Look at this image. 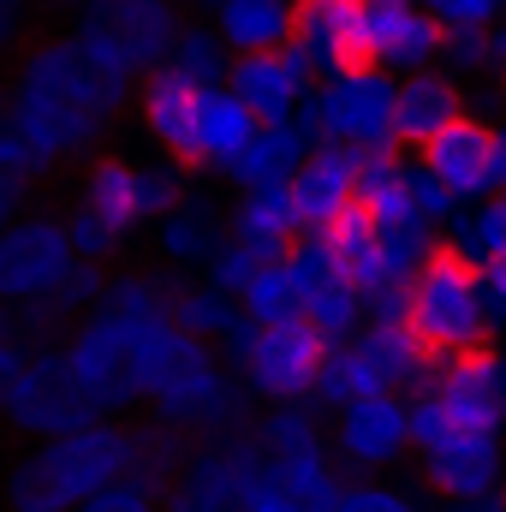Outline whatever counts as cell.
I'll return each instance as SVG.
<instances>
[{
	"mask_svg": "<svg viewBox=\"0 0 506 512\" xmlns=\"http://www.w3.org/2000/svg\"><path fill=\"white\" fill-rule=\"evenodd\" d=\"M328 334L310 322V316H292V322H268V328H256L251 334V352H245V376L262 399H274V405H292V399H304L316 376H322V364H328Z\"/></svg>",
	"mask_w": 506,
	"mask_h": 512,
	"instance_id": "7",
	"label": "cell"
},
{
	"mask_svg": "<svg viewBox=\"0 0 506 512\" xmlns=\"http://www.w3.org/2000/svg\"><path fill=\"white\" fill-rule=\"evenodd\" d=\"M304 316H310L328 340H346V334L358 328V316H364V292H358L352 280H328L322 292L304 298Z\"/></svg>",
	"mask_w": 506,
	"mask_h": 512,
	"instance_id": "28",
	"label": "cell"
},
{
	"mask_svg": "<svg viewBox=\"0 0 506 512\" xmlns=\"http://www.w3.org/2000/svg\"><path fill=\"white\" fill-rule=\"evenodd\" d=\"M447 417L459 429H477V435H501L506 423V364L495 358V346H477V352H459L435 370V387H429Z\"/></svg>",
	"mask_w": 506,
	"mask_h": 512,
	"instance_id": "10",
	"label": "cell"
},
{
	"mask_svg": "<svg viewBox=\"0 0 506 512\" xmlns=\"http://www.w3.org/2000/svg\"><path fill=\"white\" fill-rule=\"evenodd\" d=\"M495 149H501V131H489L483 120H471V114H459L453 126H441L429 143H417L423 167L453 197H483L495 185Z\"/></svg>",
	"mask_w": 506,
	"mask_h": 512,
	"instance_id": "13",
	"label": "cell"
},
{
	"mask_svg": "<svg viewBox=\"0 0 506 512\" xmlns=\"http://www.w3.org/2000/svg\"><path fill=\"white\" fill-rule=\"evenodd\" d=\"M465 114V96L453 90V78H435V72H417V78H405L399 90H393V120H387V137L405 149H417V143H429L441 126H453Z\"/></svg>",
	"mask_w": 506,
	"mask_h": 512,
	"instance_id": "17",
	"label": "cell"
},
{
	"mask_svg": "<svg viewBox=\"0 0 506 512\" xmlns=\"http://www.w3.org/2000/svg\"><path fill=\"white\" fill-rule=\"evenodd\" d=\"M66 358L78 370V382L90 387L96 411H131L143 399V364H137V322H120V316H78L72 334H66Z\"/></svg>",
	"mask_w": 506,
	"mask_h": 512,
	"instance_id": "5",
	"label": "cell"
},
{
	"mask_svg": "<svg viewBox=\"0 0 506 512\" xmlns=\"http://www.w3.org/2000/svg\"><path fill=\"white\" fill-rule=\"evenodd\" d=\"M245 512H304L298 501H286L280 489H262V483H251L245 489Z\"/></svg>",
	"mask_w": 506,
	"mask_h": 512,
	"instance_id": "37",
	"label": "cell"
},
{
	"mask_svg": "<svg viewBox=\"0 0 506 512\" xmlns=\"http://www.w3.org/2000/svg\"><path fill=\"white\" fill-rule=\"evenodd\" d=\"M298 233L304 227L292 215L286 185H256V191H245V203L233 209V233L227 239H239L245 251H256V262H280V256L292 251Z\"/></svg>",
	"mask_w": 506,
	"mask_h": 512,
	"instance_id": "19",
	"label": "cell"
},
{
	"mask_svg": "<svg viewBox=\"0 0 506 512\" xmlns=\"http://www.w3.org/2000/svg\"><path fill=\"white\" fill-rule=\"evenodd\" d=\"M161 245L179 256V262H209V256L227 245V239H221V215H215L203 197H197V203H179V209L167 215Z\"/></svg>",
	"mask_w": 506,
	"mask_h": 512,
	"instance_id": "27",
	"label": "cell"
},
{
	"mask_svg": "<svg viewBox=\"0 0 506 512\" xmlns=\"http://www.w3.org/2000/svg\"><path fill=\"white\" fill-rule=\"evenodd\" d=\"M239 310L251 316L256 328H268V322H292V316H304V298H298V286H292V274H286V262H262L251 274V286L239 292Z\"/></svg>",
	"mask_w": 506,
	"mask_h": 512,
	"instance_id": "26",
	"label": "cell"
},
{
	"mask_svg": "<svg viewBox=\"0 0 506 512\" xmlns=\"http://www.w3.org/2000/svg\"><path fill=\"white\" fill-rule=\"evenodd\" d=\"M501 512H506V495H501Z\"/></svg>",
	"mask_w": 506,
	"mask_h": 512,
	"instance_id": "43",
	"label": "cell"
},
{
	"mask_svg": "<svg viewBox=\"0 0 506 512\" xmlns=\"http://www.w3.org/2000/svg\"><path fill=\"white\" fill-rule=\"evenodd\" d=\"M179 72H185L197 90H215V84L227 78V66H221L215 42H209L203 30H185V36H179Z\"/></svg>",
	"mask_w": 506,
	"mask_h": 512,
	"instance_id": "30",
	"label": "cell"
},
{
	"mask_svg": "<svg viewBox=\"0 0 506 512\" xmlns=\"http://www.w3.org/2000/svg\"><path fill=\"white\" fill-rule=\"evenodd\" d=\"M179 203H185V185H179L173 167H143L137 173V221L143 215H173Z\"/></svg>",
	"mask_w": 506,
	"mask_h": 512,
	"instance_id": "31",
	"label": "cell"
},
{
	"mask_svg": "<svg viewBox=\"0 0 506 512\" xmlns=\"http://www.w3.org/2000/svg\"><path fill=\"white\" fill-rule=\"evenodd\" d=\"M72 512H161V501L143 489V483H131V477H120V483H108V489H96L90 501H78Z\"/></svg>",
	"mask_w": 506,
	"mask_h": 512,
	"instance_id": "32",
	"label": "cell"
},
{
	"mask_svg": "<svg viewBox=\"0 0 506 512\" xmlns=\"http://www.w3.org/2000/svg\"><path fill=\"white\" fill-rule=\"evenodd\" d=\"M0 72H12L24 90H42V96H60V102H72V108H90V114H102L108 126L126 114L131 78H137V72H126L120 60L96 54L90 42L42 36L30 18H24V30L12 36V48L0 54Z\"/></svg>",
	"mask_w": 506,
	"mask_h": 512,
	"instance_id": "3",
	"label": "cell"
},
{
	"mask_svg": "<svg viewBox=\"0 0 506 512\" xmlns=\"http://www.w3.org/2000/svg\"><path fill=\"white\" fill-rule=\"evenodd\" d=\"M387 120H393V84L387 78H334V90L322 96L316 108V131L352 143V149H381L393 143L387 137Z\"/></svg>",
	"mask_w": 506,
	"mask_h": 512,
	"instance_id": "15",
	"label": "cell"
},
{
	"mask_svg": "<svg viewBox=\"0 0 506 512\" xmlns=\"http://www.w3.org/2000/svg\"><path fill=\"white\" fill-rule=\"evenodd\" d=\"M209 268H215V286H221V292H233V298H239V292H245V286H251V274H256V268H262V262H256V251H245V245H239V239H227V245H221V251L209 256Z\"/></svg>",
	"mask_w": 506,
	"mask_h": 512,
	"instance_id": "33",
	"label": "cell"
},
{
	"mask_svg": "<svg viewBox=\"0 0 506 512\" xmlns=\"http://www.w3.org/2000/svg\"><path fill=\"white\" fill-rule=\"evenodd\" d=\"M334 453L358 471H381L393 459L411 453V417H405V399L399 393H370V399H352L340 405V423H334Z\"/></svg>",
	"mask_w": 506,
	"mask_h": 512,
	"instance_id": "12",
	"label": "cell"
},
{
	"mask_svg": "<svg viewBox=\"0 0 506 512\" xmlns=\"http://www.w3.org/2000/svg\"><path fill=\"white\" fill-rule=\"evenodd\" d=\"M24 358H30V346H24L18 328H12V304H0V405H6V393H12V382H18Z\"/></svg>",
	"mask_w": 506,
	"mask_h": 512,
	"instance_id": "34",
	"label": "cell"
},
{
	"mask_svg": "<svg viewBox=\"0 0 506 512\" xmlns=\"http://www.w3.org/2000/svg\"><path fill=\"white\" fill-rule=\"evenodd\" d=\"M185 36V12L173 0H90L84 12V42L126 72L161 66Z\"/></svg>",
	"mask_w": 506,
	"mask_h": 512,
	"instance_id": "6",
	"label": "cell"
},
{
	"mask_svg": "<svg viewBox=\"0 0 506 512\" xmlns=\"http://www.w3.org/2000/svg\"><path fill=\"white\" fill-rule=\"evenodd\" d=\"M197 102H203V90L179 66H149L143 72V126L161 137V149L173 155L179 173H203L209 167V149L197 137Z\"/></svg>",
	"mask_w": 506,
	"mask_h": 512,
	"instance_id": "11",
	"label": "cell"
},
{
	"mask_svg": "<svg viewBox=\"0 0 506 512\" xmlns=\"http://www.w3.org/2000/svg\"><path fill=\"white\" fill-rule=\"evenodd\" d=\"M304 143H310V137H298L292 126H262L256 131V143L233 161L239 185H245V191H256V185H286V179L298 173V161L310 155Z\"/></svg>",
	"mask_w": 506,
	"mask_h": 512,
	"instance_id": "23",
	"label": "cell"
},
{
	"mask_svg": "<svg viewBox=\"0 0 506 512\" xmlns=\"http://www.w3.org/2000/svg\"><path fill=\"white\" fill-rule=\"evenodd\" d=\"M405 328L447 364L459 352L495 346V316L483 298V268L459 251L453 239H441L435 251L423 256V268L411 274L405 292Z\"/></svg>",
	"mask_w": 506,
	"mask_h": 512,
	"instance_id": "2",
	"label": "cell"
},
{
	"mask_svg": "<svg viewBox=\"0 0 506 512\" xmlns=\"http://www.w3.org/2000/svg\"><path fill=\"white\" fill-rule=\"evenodd\" d=\"M131 471V423H84L72 435L42 441L36 453H24L6 477V507L12 512H72L90 501L96 489L120 483Z\"/></svg>",
	"mask_w": 506,
	"mask_h": 512,
	"instance_id": "1",
	"label": "cell"
},
{
	"mask_svg": "<svg viewBox=\"0 0 506 512\" xmlns=\"http://www.w3.org/2000/svg\"><path fill=\"white\" fill-rule=\"evenodd\" d=\"M441 24H495L501 0H423Z\"/></svg>",
	"mask_w": 506,
	"mask_h": 512,
	"instance_id": "36",
	"label": "cell"
},
{
	"mask_svg": "<svg viewBox=\"0 0 506 512\" xmlns=\"http://www.w3.org/2000/svg\"><path fill=\"white\" fill-rule=\"evenodd\" d=\"M489 30H495V54L506 60V0H501V12H495V24H489Z\"/></svg>",
	"mask_w": 506,
	"mask_h": 512,
	"instance_id": "39",
	"label": "cell"
},
{
	"mask_svg": "<svg viewBox=\"0 0 506 512\" xmlns=\"http://www.w3.org/2000/svg\"><path fill=\"white\" fill-rule=\"evenodd\" d=\"M18 203H24V197H18V191H6V185H0V227H6V215H12V209H18Z\"/></svg>",
	"mask_w": 506,
	"mask_h": 512,
	"instance_id": "40",
	"label": "cell"
},
{
	"mask_svg": "<svg viewBox=\"0 0 506 512\" xmlns=\"http://www.w3.org/2000/svg\"><path fill=\"white\" fill-rule=\"evenodd\" d=\"M72 262L78 256L66 239V221H54V215H30V221L0 227V304L48 298L72 274Z\"/></svg>",
	"mask_w": 506,
	"mask_h": 512,
	"instance_id": "8",
	"label": "cell"
},
{
	"mask_svg": "<svg viewBox=\"0 0 506 512\" xmlns=\"http://www.w3.org/2000/svg\"><path fill=\"white\" fill-rule=\"evenodd\" d=\"M370 6V0H364ZM370 36H376L381 66H423L429 54H441L447 24L435 12H417L411 0H376L370 6Z\"/></svg>",
	"mask_w": 506,
	"mask_h": 512,
	"instance_id": "18",
	"label": "cell"
},
{
	"mask_svg": "<svg viewBox=\"0 0 506 512\" xmlns=\"http://www.w3.org/2000/svg\"><path fill=\"white\" fill-rule=\"evenodd\" d=\"M66 239H72V256H78V262H114L126 233H120V227H108L96 209H84V203H78V209L66 215Z\"/></svg>",
	"mask_w": 506,
	"mask_h": 512,
	"instance_id": "29",
	"label": "cell"
},
{
	"mask_svg": "<svg viewBox=\"0 0 506 512\" xmlns=\"http://www.w3.org/2000/svg\"><path fill=\"white\" fill-rule=\"evenodd\" d=\"M0 411H6V423H12L18 435H36V441L72 435V429H84V423L102 417L96 399H90V387L78 382L66 346H42V352H30Z\"/></svg>",
	"mask_w": 506,
	"mask_h": 512,
	"instance_id": "4",
	"label": "cell"
},
{
	"mask_svg": "<svg viewBox=\"0 0 506 512\" xmlns=\"http://www.w3.org/2000/svg\"><path fill=\"white\" fill-rule=\"evenodd\" d=\"M256 131H262V120H256L233 90H203V102H197V137H203V149H209V167H215V161L233 167V161L256 143Z\"/></svg>",
	"mask_w": 506,
	"mask_h": 512,
	"instance_id": "21",
	"label": "cell"
},
{
	"mask_svg": "<svg viewBox=\"0 0 506 512\" xmlns=\"http://www.w3.org/2000/svg\"><path fill=\"white\" fill-rule=\"evenodd\" d=\"M322 239H328V256H334V268L358 286V292H376L381 280H387V256H381V227L358 209V203H346L328 227H316Z\"/></svg>",
	"mask_w": 506,
	"mask_h": 512,
	"instance_id": "20",
	"label": "cell"
},
{
	"mask_svg": "<svg viewBox=\"0 0 506 512\" xmlns=\"http://www.w3.org/2000/svg\"><path fill=\"white\" fill-rule=\"evenodd\" d=\"M358 161H364V149H352V143H322V149H310L304 161H298V173L286 179V197H292V215H298V227H328L346 203H352V191H358Z\"/></svg>",
	"mask_w": 506,
	"mask_h": 512,
	"instance_id": "14",
	"label": "cell"
},
{
	"mask_svg": "<svg viewBox=\"0 0 506 512\" xmlns=\"http://www.w3.org/2000/svg\"><path fill=\"white\" fill-rule=\"evenodd\" d=\"M84 209H96L108 227L131 233L137 221V167H126L120 155H90L84 161V191H78Z\"/></svg>",
	"mask_w": 506,
	"mask_h": 512,
	"instance_id": "22",
	"label": "cell"
},
{
	"mask_svg": "<svg viewBox=\"0 0 506 512\" xmlns=\"http://www.w3.org/2000/svg\"><path fill=\"white\" fill-rule=\"evenodd\" d=\"M286 24H292V6L286 0H221V30H227L233 54L280 48L286 42Z\"/></svg>",
	"mask_w": 506,
	"mask_h": 512,
	"instance_id": "24",
	"label": "cell"
},
{
	"mask_svg": "<svg viewBox=\"0 0 506 512\" xmlns=\"http://www.w3.org/2000/svg\"><path fill=\"white\" fill-rule=\"evenodd\" d=\"M36 6H42V12H66L72 0H36Z\"/></svg>",
	"mask_w": 506,
	"mask_h": 512,
	"instance_id": "42",
	"label": "cell"
},
{
	"mask_svg": "<svg viewBox=\"0 0 506 512\" xmlns=\"http://www.w3.org/2000/svg\"><path fill=\"white\" fill-rule=\"evenodd\" d=\"M459 512H501V495L495 501H459Z\"/></svg>",
	"mask_w": 506,
	"mask_h": 512,
	"instance_id": "41",
	"label": "cell"
},
{
	"mask_svg": "<svg viewBox=\"0 0 506 512\" xmlns=\"http://www.w3.org/2000/svg\"><path fill=\"white\" fill-rule=\"evenodd\" d=\"M334 512H417L405 495H393V489H381V483H358V489H346Z\"/></svg>",
	"mask_w": 506,
	"mask_h": 512,
	"instance_id": "35",
	"label": "cell"
},
{
	"mask_svg": "<svg viewBox=\"0 0 506 512\" xmlns=\"http://www.w3.org/2000/svg\"><path fill=\"white\" fill-rule=\"evenodd\" d=\"M18 30H24V6H18V0H0V54L12 48Z\"/></svg>",
	"mask_w": 506,
	"mask_h": 512,
	"instance_id": "38",
	"label": "cell"
},
{
	"mask_svg": "<svg viewBox=\"0 0 506 512\" xmlns=\"http://www.w3.org/2000/svg\"><path fill=\"white\" fill-rule=\"evenodd\" d=\"M310 393H322L328 405H352V399H370V393H387V382H381V370L370 364V352L364 346H328V364H322V376H316V387Z\"/></svg>",
	"mask_w": 506,
	"mask_h": 512,
	"instance_id": "25",
	"label": "cell"
},
{
	"mask_svg": "<svg viewBox=\"0 0 506 512\" xmlns=\"http://www.w3.org/2000/svg\"><path fill=\"white\" fill-rule=\"evenodd\" d=\"M417 477H423V489H435L447 501H495V495H506V447L501 435L459 429L453 441L417 453Z\"/></svg>",
	"mask_w": 506,
	"mask_h": 512,
	"instance_id": "9",
	"label": "cell"
},
{
	"mask_svg": "<svg viewBox=\"0 0 506 512\" xmlns=\"http://www.w3.org/2000/svg\"><path fill=\"white\" fill-rule=\"evenodd\" d=\"M227 84H233V96L251 108L262 126H286V114H292V102L304 90V66L292 60L286 42L280 48H251V54H233Z\"/></svg>",
	"mask_w": 506,
	"mask_h": 512,
	"instance_id": "16",
	"label": "cell"
}]
</instances>
